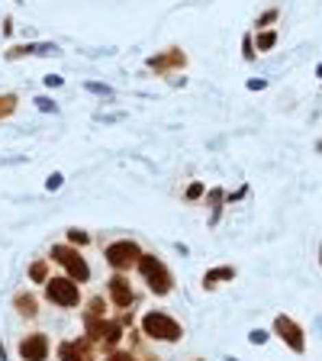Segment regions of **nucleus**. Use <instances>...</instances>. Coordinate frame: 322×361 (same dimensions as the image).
Returning <instances> with one entry per match:
<instances>
[{
	"mask_svg": "<svg viewBox=\"0 0 322 361\" xmlns=\"http://www.w3.org/2000/svg\"><path fill=\"white\" fill-rule=\"evenodd\" d=\"M248 342H255V345H264V342H268V332H264V329H251V332H248Z\"/></svg>",
	"mask_w": 322,
	"mask_h": 361,
	"instance_id": "nucleus-19",
	"label": "nucleus"
},
{
	"mask_svg": "<svg viewBox=\"0 0 322 361\" xmlns=\"http://www.w3.org/2000/svg\"><path fill=\"white\" fill-rule=\"evenodd\" d=\"M274 336H277L290 351H297V355L306 351V332H303V326L293 316H284V313H280V316L274 319Z\"/></svg>",
	"mask_w": 322,
	"mask_h": 361,
	"instance_id": "nucleus-6",
	"label": "nucleus"
},
{
	"mask_svg": "<svg viewBox=\"0 0 322 361\" xmlns=\"http://www.w3.org/2000/svg\"><path fill=\"white\" fill-rule=\"evenodd\" d=\"M236 275H238V271L232 265L213 268V271H206V275H203V287H206V290H213V287L223 284V281H236Z\"/></svg>",
	"mask_w": 322,
	"mask_h": 361,
	"instance_id": "nucleus-12",
	"label": "nucleus"
},
{
	"mask_svg": "<svg viewBox=\"0 0 322 361\" xmlns=\"http://www.w3.org/2000/svg\"><path fill=\"white\" fill-rule=\"evenodd\" d=\"M68 242L81 248V245H87V242H90V235H87L84 229H68Z\"/></svg>",
	"mask_w": 322,
	"mask_h": 361,
	"instance_id": "nucleus-18",
	"label": "nucleus"
},
{
	"mask_svg": "<svg viewBox=\"0 0 322 361\" xmlns=\"http://www.w3.org/2000/svg\"><path fill=\"white\" fill-rule=\"evenodd\" d=\"M29 277L36 284H45V281H49V265H45V261H36V265L29 268Z\"/></svg>",
	"mask_w": 322,
	"mask_h": 361,
	"instance_id": "nucleus-16",
	"label": "nucleus"
},
{
	"mask_svg": "<svg viewBox=\"0 0 322 361\" xmlns=\"http://www.w3.org/2000/svg\"><path fill=\"white\" fill-rule=\"evenodd\" d=\"M84 319H87V336L94 342H103L107 349H113L123 339V326L119 323H107V319H100V316H84Z\"/></svg>",
	"mask_w": 322,
	"mask_h": 361,
	"instance_id": "nucleus-7",
	"label": "nucleus"
},
{
	"mask_svg": "<svg viewBox=\"0 0 322 361\" xmlns=\"http://www.w3.org/2000/svg\"><path fill=\"white\" fill-rule=\"evenodd\" d=\"M103 258H107V265L113 268V271H129V268H136V265H139L142 248H139L136 242H129V239H119V242L107 245Z\"/></svg>",
	"mask_w": 322,
	"mask_h": 361,
	"instance_id": "nucleus-5",
	"label": "nucleus"
},
{
	"mask_svg": "<svg viewBox=\"0 0 322 361\" xmlns=\"http://www.w3.org/2000/svg\"><path fill=\"white\" fill-rule=\"evenodd\" d=\"M23 361H45L49 358V336L45 332H29V336H23L20 345H16Z\"/></svg>",
	"mask_w": 322,
	"mask_h": 361,
	"instance_id": "nucleus-8",
	"label": "nucleus"
},
{
	"mask_svg": "<svg viewBox=\"0 0 322 361\" xmlns=\"http://www.w3.org/2000/svg\"><path fill=\"white\" fill-rule=\"evenodd\" d=\"M55 187H62V174H52V178H49V191H55Z\"/></svg>",
	"mask_w": 322,
	"mask_h": 361,
	"instance_id": "nucleus-25",
	"label": "nucleus"
},
{
	"mask_svg": "<svg viewBox=\"0 0 322 361\" xmlns=\"http://www.w3.org/2000/svg\"><path fill=\"white\" fill-rule=\"evenodd\" d=\"M242 49H245V58L251 62V58H255V43H251V36H245V43H242Z\"/></svg>",
	"mask_w": 322,
	"mask_h": 361,
	"instance_id": "nucleus-22",
	"label": "nucleus"
},
{
	"mask_svg": "<svg viewBox=\"0 0 322 361\" xmlns=\"http://www.w3.org/2000/svg\"><path fill=\"white\" fill-rule=\"evenodd\" d=\"M23 55H36V45H13L10 52H7V62H16Z\"/></svg>",
	"mask_w": 322,
	"mask_h": 361,
	"instance_id": "nucleus-17",
	"label": "nucleus"
},
{
	"mask_svg": "<svg viewBox=\"0 0 322 361\" xmlns=\"http://www.w3.org/2000/svg\"><path fill=\"white\" fill-rule=\"evenodd\" d=\"M52 261H58V265L68 271V277L77 281V284H84L87 277H90V268H87L84 255L77 252L75 245H55V248H52Z\"/></svg>",
	"mask_w": 322,
	"mask_h": 361,
	"instance_id": "nucleus-3",
	"label": "nucleus"
},
{
	"mask_svg": "<svg viewBox=\"0 0 322 361\" xmlns=\"http://www.w3.org/2000/svg\"><path fill=\"white\" fill-rule=\"evenodd\" d=\"M36 104H39V110H55V104H52V100H49V97H39Z\"/></svg>",
	"mask_w": 322,
	"mask_h": 361,
	"instance_id": "nucleus-24",
	"label": "nucleus"
},
{
	"mask_svg": "<svg viewBox=\"0 0 322 361\" xmlns=\"http://www.w3.org/2000/svg\"><path fill=\"white\" fill-rule=\"evenodd\" d=\"M13 307L20 310L23 316H29V319H32L36 313H39V300H36V297L29 294V290H26V294H16V297H13Z\"/></svg>",
	"mask_w": 322,
	"mask_h": 361,
	"instance_id": "nucleus-13",
	"label": "nucleus"
},
{
	"mask_svg": "<svg viewBox=\"0 0 322 361\" xmlns=\"http://www.w3.org/2000/svg\"><path fill=\"white\" fill-rule=\"evenodd\" d=\"M319 261H322V245H319Z\"/></svg>",
	"mask_w": 322,
	"mask_h": 361,
	"instance_id": "nucleus-27",
	"label": "nucleus"
},
{
	"mask_svg": "<svg viewBox=\"0 0 322 361\" xmlns=\"http://www.w3.org/2000/svg\"><path fill=\"white\" fill-rule=\"evenodd\" d=\"M45 84H49V87H58V84H62V78H55V75H49V78H45Z\"/></svg>",
	"mask_w": 322,
	"mask_h": 361,
	"instance_id": "nucleus-26",
	"label": "nucleus"
},
{
	"mask_svg": "<svg viewBox=\"0 0 322 361\" xmlns=\"http://www.w3.org/2000/svg\"><path fill=\"white\" fill-rule=\"evenodd\" d=\"M139 271H142V277L149 281V290L155 294V297H168V294H171L174 277H171L168 265H164L158 255H142L139 258Z\"/></svg>",
	"mask_w": 322,
	"mask_h": 361,
	"instance_id": "nucleus-1",
	"label": "nucleus"
},
{
	"mask_svg": "<svg viewBox=\"0 0 322 361\" xmlns=\"http://www.w3.org/2000/svg\"><path fill=\"white\" fill-rule=\"evenodd\" d=\"M197 197H203V184H200V180L187 187V200H197Z\"/></svg>",
	"mask_w": 322,
	"mask_h": 361,
	"instance_id": "nucleus-20",
	"label": "nucleus"
},
{
	"mask_svg": "<svg viewBox=\"0 0 322 361\" xmlns=\"http://www.w3.org/2000/svg\"><path fill=\"white\" fill-rule=\"evenodd\" d=\"M45 297L52 300L55 307L71 310L81 303V287H77V281H71V277H49V281H45Z\"/></svg>",
	"mask_w": 322,
	"mask_h": 361,
	"instance_id": "nucleus-4",
	"label": "nucleus"
},
{
	"mask_svg": "<svg viewBox=\"0 0 322 361\" xmlns=\"http://www.w3.org/2000/svg\"><path fill=\"white\" fill-rule=\"evenodd\" d=\"M16 110V94H0V119H7Z\"/></svg>",
	"mask_w": 322,
	"mask_h": 361,
	"instance_id": "nucleus-15",
	"label": "nucleus"
},
{
	"mask_svg": "<svg viewBox=\"0 0 322 361\" xmlns=\"http://www.w3.org/2000/svg\"><path fill=\"white\" fill-rule=\"evenodd\" d=\"M277 16H280L277 10H268V13H264V16H261V20H258V30H261V26H271V23L277 20Z\"/></svg>",
	"mask_w": 322,
	"mask_h": 361,
	"instance_id": "nucleus-21",
	"label": "nucleus"
},
{
	"mask_svg": "<svg viewBox=\"0 0 322 361\" xmlns=\"http://www.w3.org/2000/svg\"><path fill=\"white\" fill-rule=\"evenodd\" d=\"M58 358H62V361H94V358H90V342H87V339L64 342L62 349H58Z\"/></svg>",
	"mask_w": 322,
	"mask_h": 361,
	"instance_id": "nucleus-11",
	"label": "nucleus"
},
{
	"mask_svg": "<svg viewBox=\"0 0 322 361\" xmlns=\"http://www.w3.org/2000/svg\"><path fill=\"white\" fill-rule=\"evenodd\" d=\"M184 62H187V55H184L181 49H164L161 55H151L149 68L158 71V75H164V71H171V68H184Z\"/></svg>",
	"mask_w": 322,
	"mask_h": 361,
	"instance_id": "nucleus-10",
	"label": "nucleus"
},
{
	"mask_svg": "<svg viewBox=\"0 0 322 361\" xmlns=\"http://www.w3.org/2000/svg\"><path fill=\"white\" fill-rule=\"evenodd\" d=\"M274 45H277V32H274V30L258 32V52H271Z\"/></svg>",
	"mask_w": 322,
	"mask_h": 361,
	"instance_id": "nucleus-14",
	"label": "nucleus"
},
{
	"mask_svg": "<svg viewBox=\"0 0 322 361\" xmlns=\"http://www.w3.org/2000/svg\"><path fill=\"white\" fill-rule=\"evenodd\" d=\"M142 332L149 336V339H158V342H177L184 336L181 323L171 319L168 313H161V310H151L142 316Z\"/></svg>",
	"mask_w": 322,
	"mask_h": 361,
	"instance_id": "nucleus-2",
	"label": "nucleus"
},
{
	"mask_svg": "<svg viewBox=\"0 0 322 361\" xmlns=\"http://www.w3.org/2000/svg\"><path fill=\"white\" fill-rule=\"evenodd\" d=\"M110 300L116 303L119 310H126L132 300H136V294H132V284H129V277H123V271H116V275L110 277Z\"/></svg>",
	"mask_w": 322,
	"mask_h": 361,
	"instance_id": "nucleus-9",
	"label": "nucleus"
},
{
	"mask_svg": "<svg viewBox=\"0 0 322 361\" xmlns=\"http://www.w3.org/2000/svg\"><path fill=\"white\" fill-rule=\"evenodd\" d=\"M110 361H136L129 351H116V355H110Z\"/></svg>",
	"mask_w": 322,
	"mask_h": 361,
	"instance_id": "nucleus-23",
	"label": "nucleus"
}]
</instances>
